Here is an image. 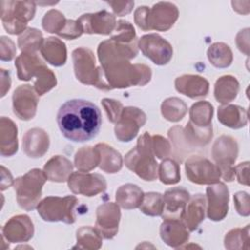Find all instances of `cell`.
<instances>
[{
  "label": "cell",
  "mask_w": 250,
  "mask_h": 250,
  "mask_svg": "<svg viewBox=\"0 0 250 250\" xmlns=\"http://www.w3.org/2000/svg\"><path fill=\"white\" fill-rule=\"evenodd\" d=\"M0 73H1L0 74L1 75V98H3L11 88V76H10V71L4 68L0 69Z\"/></svg>",
  "instance_id": "f907efd6"
},
{
  "label": "cell",
  "mask_w": 250,
  "mask_h": 250,
  "mask_svg": "<svg viewBox=\"0 0 250 250\" xmlns=\"http://www.w3.org/2000/svg\"><path fill=\"white\" fill-rule=\"evenodd\" d=\"M47 180L44 171L37 168L29 170L26 174L15 180L14 188L17 202L21 208L26 211L37 208L42 195V188Z\"/></svg>",
  "instance_id": "5b68a950"
},
{
  "label": "cell",
  "mask_w": 250,
  "mask_h": 250,
  "mask_svg": "<svg viewBox=\"0 0 250 250\" xmlns=\"http://www.w3.org/2000/svg\"><path fill=\"white\" fill-rule=\"evenodd\" d=\"M247 110L239 105L226 104L218 108V120L225 126L239 129L247 124Z\"/></svg>",
  "instance_id": "4316f807"
},
{
  "label": "cell",
  "mask_w": 250,
  "mask_h": 250,
  "mask_svg": "<svg viewBox=\"0 0 250 250\" xmlns=\"http://www.w3.org/2000/svg\"><path fill=\"white\" fill-rule=\"evenodd\" d=\"M249 225L244 229H233L225 236V247L227 249L249 248Z\"/></svg>",
  "instance_id": "ab89813d"
},
{
  "label": "cell",
  "mask_w": 250,
  "mask_h": 250,
  "mask_svg": "<svg viewBox=\"0 0 250 250\" xmlns=\"http://www.w3.org/2000/svg\"><path fill=\"white\" fill-rule=\"evenodd\" d=\"M189 199L188 191L182 188H172L165 191L163 195L164 208L162 218L164 219H182L186 205Z\"/></svg>",
  "instance_id": "ffe728a7"
},
{
  "label": "cell",
  "mask_w": 250,
  "mask_h": 250,
  "mask_svg": "<svg viewBox=\"0 0 250 250\" xmlns=\"http://www.w3.org/2000/svg\"><path fill=\"white\" fill-rule=\"evenodd\" d=\"M188 111V106L183 100L173 97L166 99L161 104L163 117L171 122H178L184 118Z\"/></svg>",
  "instance_id": "8d00e7d4"
},
{
  "label": "cell",
  "mask_w": 250,
  "mask_h": 250,
  "mask_svg": "<svg viewBox=\"0 0 250 250\" xmlns=\"http://www.w3.org/2000/svg\"><path fill=\"white\" fill-rule=\"evenodd\" d=\"M178 8L170 2H158L147 9L146 31H166L170 29L178 20Z\"/></svg>",
  "instance_id": "5bb4252c"
},
{
  "label": "cell",
  "mask_w": 250,
  "mask_h": 250,
  "mask_svg": "<svg viewBox=\"0 0 250 250\" xmlns=\"http://www.w3.org/2000/svg\"><path fill=\"white\" fill-rule=\"evenodd\" d=\"M138 48L145 57L157 65L167 64L173 57L171 44L156 33L142 36L138 40Z\"/></svg>",
  "instance_id": "8fae6325"
},
{
  "label": "cell",
  "mask_w": 250,
  "mask_h": 250,
  "mask_svg": "<svg viewBox=\"0 0 250 250\" xmlns=\"http://www.w3.org/2000/svg\"><path fill=\"white\" fill-rule=\"evenodd\" d=\"M142 213L147 216H161L164 208L163 195L159 192H146L144 194L143 201L139 206Z\"/></svg>",
  "instance_id": "f35d334b"
},
{
  "label": "cell",
  "mask_w": 250,
  "mask_h": 250,
  "mask_svg": "<svg viewBox=\"0 0 250 250\" xmlns=\"http://www.w3.org/2000/svg\"><path fill=\"white\" fill-rule=\"evenodd\" d=\"M68 188L74 194L95 196L106 189V181L104 176L97 173L82 171L72 172L67 180Z\"/></svg>",
  "instance_id": "4fadbf2b"
},
{
  "label": "cell",
  "mask_w": 250,
  "mask_h": 250,
  "mask_svg": "<svg viewBox=\"0 0 250 250\" xmlns=\"http://www.w3.org/2000/svg\"><path fill=\"white\" fill-rule=\"evenodd\" d=\"M100 162L98 149L93 146L81 147L74 156V166L82 172H88L95 169Z\"/></svg>",
  "instance_id": "e575fe53"
},
{
  "label": "cell",
  "mask_w": 250,
  "mask_h": 250,
  "mask_svg": "<svg viewBox=\"0 0 250 250\" xmlns=\"http://www.w3.org/2000/svg\"><path fill=\"white\" fill-rule=\"evenodd\" d=\"M43 36L40 30L27 27L18 38V46L21 49V53H36L42 44H43Z\"/></svg>",
  "instance_id": "d590c367"
},
{
  "label": "cell",
  "mask_w": 250,
  "mask_h": 250,
  "mask_svg": "<svg viewBox=\"0 0 250 250\" xmlns=\"http://www.w3.org/2000/svg\"><path fill=\"white\" fill-rule=\"evenodd\" d=\"M102 104L106 112L108 120L112 123H116L119 120L122 110L124 108L122 104L113 99L105 98L102 100Z\"/></svg>",
  "instance_id": "7bdbcfd3"
},
{
  "label": "cell",
  "mask_w": 250,
  "mask_h": 250,
  "mask_svg": "<svg viewBox=\"0 0 250 250\" xmlns=\"http://www.w3.org/2000/svg\"><path fill=\"white\" fill-rule=\"evenodd\" d=\"M175 88L188 98H202L208 94L209 82L199 75L185 74L176 78Z\"/></svg>",
  "instance_id": "603a6c76"
},
{
  "label": "cell",
  "mask_w": 250,
  "mask_h": 250,
  "mask_svg": "<svg viewBox=\"0 0 250 250\" xmlns=\"http://www.w3.org/2000/svg\"><path fill=\"white\" fill-rule=\"evenodd\" d=\"M82 33H83L82 28L79 25V23L77 22V21L67 20L64 27L58 35L62 38L68 39V40H73V39H76L77 37L81 36Z\"/></svg>",
  "instance_id": "bcb514c9"
},
{
  "label": "cell",
  "mask_w": 250,
  "mask_h": 250,
  "mask_svg": "<svg viewBox=\"0 0 250 250\" xmlns=\"http://www.w3.org/2000/svg\"><path fill=\"white\" fill-rule=\"evenodd\" d=\"M72 169L73 165L66 157L56 155L46 162L43 171L49 181L63 183L72 174Z\"/></svg>",
  "instance_id": "484cf974"
},
{
  "label": "cell",
  "mask_w": 250,
  "mask_h": 250,
  "mask_svg": "<svg viewBox=\"0 0 250 250\" xmlns=\"http://www.w3.org/2000/svg\"><path fill=\"white\" fill-rule=\"evenodd\" d=\"M35 2L1 1V21L10 34H20L26 29V24L35 14Z\"/></svg>",
  "instance_id": "8992f818"
},
{
  "label": "cell",
  "mask_w": 250,
  "mask_h": 250,
  "mask_svg": "<svg viewBox=\"0 0 250 250\" xmlns=\"http://www.w3.org/2000/svg\"><path fill=\"white\" fill-rule=\"evenodd\" d=\"M18 78L28 81L36 76L34 90L38 96H42L57 85L54 72L49 69L36 53H21L15 61Z\"/></svg>",
  "instance_id": "3957f363"
},
{
  "label": "cell",
  "mask_w": 250,
  "mask_h": 250,
  "mask_svg": "<svg viewBox=\"0 0 250 250\" xmlns=\"http://www.w3.org/2000/svg\"><path fill=\"white\" fill-rule=\"evenodd\" d=\"M77 22L83 33L102 35L112 33L117 23L115 17L104 10L94 14H84L77 19Z\"/></svg>",
  "instance_id": "ac0fdd59"
},
{
  "label": "cell",
  "mask_w": 250,
  "mask_h": 250,
  "mask_svg": "<svg viewBox=\"0 0 250 250\" xmlns=\"http://www.w3.org/2000/svg\"><path fill=\"white\" fill-rule=\"evenodd\" d=\"M15 43L7 36L0 37V59L3 62H10L16 55Z\"/></svg>",
  "instance_id": "f6af8a7d"
},
{
  "label": "cell",
  "mask_w": 250,
  "mask_h": 250,
  "mask_svg": "<svg viewBox=\"0 0 250 250\" xmlns=\"http://www.w3.org/2000/svg\"><path fill=\"white\" fill-rule=\"evenodd\" d=\"M66 19L63 14H62L58 10H50L48 11L42 20L43 28L50 33L59 34L66 23Z\"/></svg>",
  "instance_id": "60d3db41"
},
{
  "label": "cell",
  "mask_w": 250,
  "mask_h": 250,
  "mask_svg": "<svg viewBox=\"0 0 250 250\" xmlns=\"http://www.w3.org/2000/svg\"><path fill=\"white\" fill-rule=\"evenodd\" d=\"M120 217V209L116 203L107 202L97 208L96 229L104 238L111 239L116 235Z\"/></svg>",
  "instance_id": "e0dca14e"
},
{
  "label": "cell",
  "mask_w": 250,
  "mask_h": 250,
  "mask_svg": "<svg viewBox=\"0 0 250 250\" xmlns=\"http://www.w3.org/2000/svg\"><path fill=\"white\" fill-rule=\"evenodd\" d=\"M205 206L206 199L203 194L197 193L189 197L182 216L183 223L189 231L195 230L204 220Z\"/></svg>",
  "instance_id": "cb8c5ba5"
},
{
  "label": "cell",
  "mask_w": 250,
  "mask_h": 250,
  "mask_svg": "<svg viewBox=\"0 0 250 250\" xmlns=\"http://www.w3.org/2000/svg\"><path fill=\"white\" fill-rule=\"evenodd\" d=\"M151 145H152L153 153L157 158L163 159L169 155L171 150L170 144L162 136H159V135L151 136Z\"/></svg>",
  "instance_id": "ee69618b"
},
{
  "label": "cell",
  "mask_w": 250,
  "mask_h": 250,
  "mask_svg": "<svg viewBox=\"0 0 250 250\" xmlns=\"http://www.w3.org/2000/svg\"><path fill=\"white\" fill-rule=\"evenodd\" d=\"M18 128L13 120L6 116L0 119V153L9 157L18 150Z\"/></svg>",
  "instance_id": "d4e9b609"
},
{
  "label": "cell",
  "mask_w": 250,
  "mask_h": 250,
  "mask_svg": "<svg viewBox=\"0 0 250 250\" xmlns=\"http://www.w3.org/2000/svg\"><path fill=\"white\" fill-rule=\"evenodd\" d=\"M72 61L77 80L85 85H92L101 90H111L110 86L103 78L102 67L96 66L95 57L90 49L85 47L75 49L72 52Z\"/></svg>",
  "instance_id": "52a82bcc"
},
{
  "label": "cell",
  "mask_w": 250,
  "mask_h": 250,
  "mask_svg": "<svg viewBox=\"0 0 250 250\" xmlns=\"http://www.w3.org/2000/svg\"><path fill=\"white\" fill-rule=\"evenodd\" d=\"M102 235L99 230L92 227H81L76 231V245L73 248L95 250L100 249L102 242Z\"/></svg>",
  "instance_id": "836d02e7"
},
{
  "label": "cell",
  "mask_w": 250,
  "mask_h": 250,
  "mask_svg": "<svg viewBox=\"0 0 250 250\" xmlns=\"http://www.w3.org/2000/svg\"><path fill=\"white\" fill-rule=\"evenodd\" d=\"M48 134L41 128L29 129L22 137V151L31 158L42 157L49 148Z\"/></svg>",
  "instance_id": "7402d4cb"
},
{
  "label": "cell",
  "mask_w": 250,
  "mask_h": 250,
  "mask_svg": "<svg viewBox=\"0 0 250 250\" xmlns=\"http://www.w3.org/2000/svg\"><path fill=\"white\" fill-rule=\"evenodd\" d=\"M235 208L237 213L241 216H248L250 214L249 209V196L244 191H238L233 196Z\"/></svg>",
  "instance_id": "7dc6e473"
},
{
  "label": "cell",
  "mask_w": 250,
  "mask_h": 250,
  "mask_svg": "<svg viewBox=\"0 0 250 250\" xmlns=\"http://www.w3.org/2000/svg\"><path fill=\"white\" fill-rule=\"evenodd\" d=\"M57 122L65 139L74 143H84L98 135L102 125V114L100 108L90 101L72 99L61 105Z\"/></svg>",
  "instance_id": "7a4b0ae2"
},
{
  "label": "cell",
  "mask_w": 250,
  "mask_h": 250,
  "mask_svg": "<svg viewBox=\"0 0 250 250\" xmlns=\"http://www.w3.org/2000/svg\"><path fill=\"white\" fill-rule=\"evenodd\" d=\"M151 145V136L143 134L124 158L126 167L145 181H154L157 177V162Z\"/></svg>",
  "instance_id": "277c9868"
},
{
  "label": "cell",
  "mask_w": 250,
  "mask_h": 250,
  "mask_svg": "<svg viewBox=\"0 0 250 250\" xmlns=\"http://www.w3.org/2000/svg\"><path fill=\"white\" fill-rule=\"evenodd\" d=\"M107 4L111 6L114 14L119 17L129 14L134 7V1H130V2L114 1V2H107Z\"/></svg>",
  "instance_id": "c3c4849f"
},
{
  "label": "cell",
  "mask_w": 250,
  "mask_h": 250,
  "mask_svg": "<svg viewBox=\"0 0 250 250\" xmlns=\"http://www.w3.org/2000/svg\"><path fill=\"white\" fill-rule=\"evenodd\" d=\"M188 179L197 185H214L220 182L221 171L219 167L205 157L193 155L185 162Z\"/></svg>",
  "instance_id": "30bf717a"
},
{
  "label": "cell",
  "mask_w": 250,
  "mask_h": 250,
  "mask_svg": "<svg viewBox=\"0 0 250 250\" xmlns=\"http://www.w3.org/2000/svg\"><path fill=\"white\" fill-rule=\"evenodd\" d=\"M238 90L239 83L235 77L231 75H224L215 83L214 96L217 102L226 104L236 98Z\"/></svg>",
  "instance_id": "4dcf8cb0"
},
{
  "label": "cell",
  "mask_w": 250,
  "mask_h": 250,
  "mask_svg": "<svg viewBox=\"0 0 250 250\" xmlns=\"http://www.w3.org/2000/svg\"><path fill=\"white\" fill-rule=\"evenodd\" d=\"M212 116L213 105L206 101H200L190 107L188 122L197 128H208L212 126Z\"/></svg>",
  "instance_id": "1f68e13d"
},
{
  "label": "cell",
  "mask_w": 250,
  "mask_h": 250,
  "mask_svg": "<svg viewBox=\"0 0 250 250\" xmlns=\"http://www.w3.org/2000/svg\"><path fill=\"white\" fill-rule=\"evenodd\" d=\"M144 191L136 185L125 184L120 186L115 193L116 203L127 210L138 208L144 198Z\"/></svg>",
  "instance_id": "f1b7e54d"
},
{
  "label": "cell",
  "mask_w": 250,
  "mask_h": 250,
  "mask_svg": "<svg viewBox=\"0 0 250 250\" xmlns=\"http://www.w3.org/2000/svg\"><path fill=\"white\" fill-rule=\"evenodd\" d=\"M229 189L224 183L218 182L206 188L207 217L215 222L222 221L229 210Z\"/></svg>",
  "instance_id": "9a60e30c"
},
{
  "label": "cell",
  "mask_w": 250,
  "mask_h": 250,
  "mask_svg": "<svg viewBox=\"0 0 250 250\" xmlns=\"http://www.w3.org/2000/svg\"><path fill=\"white\" fill-rule=\"evenodd\" d=\"M40 52L47 62L54 66H62L66 62L65 44L56 37H48L45 39L40 48Z\"/></svg>",
  "instance_id": "83f0119b"
},
{
  "label": "cell",
  "mask_w": 250,
  "mask_h": 250,
  "mask_svg": "<svg viewBox=\"0 0 250 250\" xmlns=\"http://www.w3.org/2000/svg\"><path fill=\"white\" fill-rule=\"evenodd\" d=\"M98 57L104 76L111 89L144 86L150 81V67L143 63L131 64V54L111 39L99 44Z\"/></svg>",
  "instance_id": "6da1fadb"
},
{
  "label": "cell",
  "mask_w": 250,
  "mask_h": 250,
  "mask_svg": "<svg viewBox=\"0 0 250 250\" xmlns=\"http://www.w3.org/2000/svg\"><path fill=\"white\" fill-rule=\"evenodd\" d=\"M13 177L8 169L1 165V190H5L13 184Z\"/></svg>",
  "instance_id": "816d5d0a"
},
{
  "label": "cell",
  "mask_w": 250,
  "mask_h": 250,
  "mask_svg": "<svg viewBox=\"0 0 250 250\" xmlns=\"http://www.w3.org/2000/svg\"><path fill=\"white\" fill-rule=\"evenodd\" d=\"M110 39L120 43H131L137 40L134 26L127 21H118Z\"/></svg>",
  "instance_id": "b9f144b4"
},
{
  "label": "cell",
  "mask_w": 250,
  "mask_h": 250,
  "mask_svg": "<svg viewBox=\"0 0 250 250\" xmlns=\"http://www.w3.org/2000/svg\"><path fill=\"white\" fill-rule=\"evenodd\" d=\"M160 237L170 247L180 248L189 238V232L179 219H164L160 226Z\"/></svg>",
  "instance_id": "44dd1931"
},
{
  "label": "cell",
  "mask_w": 250,
  "mask_h": 250,
  "mask_svg": "<svg viewBox=\"0 0 250 250\" xmlns=\"http://www.w3.org/2000/svg\"><path fill=\"white\" fill-rule=\"evenodd\" d=\"M248 166L249 162H243L239 163L237 166L234 167V174L237 177L238 183L242 185H249V180H248Z\"/></svg>",
  "instance_id": "681fc988"
},
{
  "label": "cell",
  "mask_w": 250,
  "mask_h": 250,
  "mask_svg": "<svg viewBox=\"0 0 250 250\" xmlns=\"http://www.w3.org/2000/svg\"><path fill=\"white\" fill-rule=\"evenodd\" d=\"M146 113L138 107H124L119 120L115 123L114 133L120 142H130L146 123Z\"/></svg>",
  "instance_id": "7c38bea8"
},
{
  "label": "cell",
  "mask_w": 250,
  "mask_h": 250,
  "mask_svg": "<svg viewBox=\"0 0 250 250\" xmlns=\"http://www.w3.org/2000/svg\"><path fill=\"white\" fill-rule=\"evenodd\" d=\"M96 148L100 154L99 167L108 174H114L121 170L123 160L121 154L106 144H97Z\"/></svg>",
  "instance_id": "f546056e"
},
{
  "label": "cell",
  "mask_w": 250,
  "mask_h": 250,
  "mask_svg": "<svg viewBox=\"0 0 250 250\" xmlns=\"http://www.w3.org/2000/svg\"><path fill=\"white\" fill-rule=\"evenodd\" d=\"M158 178L164 185H175L180 182V165L172 158H164L158 166Z\"/></svg>",
  "instance_id": "74e56055"
},
{
  "label": "cell",
  "mask_w": 250,
  "mask_h": 250,
  "mask_svg": "<svg viewBox=\"0 0 250 250\" xmlns=\"http://www.w3.org/2000/svg\"><path fill=\"white\" fill-rule=\"evenodd\" d=\"M238 154V146L236 141L229 136L219 137L212 147V156L221 171V177L227 181L231 182L234 180V167Z\"/></svg>",
  "instance_id": "9c48e42d"
},
{
  "label": "cell",
  "mask_w": 250,
  "mask_h": 250,
  "mask_svg": "<svg viewBox=\"0 0 250 250\" xmlns=\"http://www.w3.org/2000/svg\"><path fill=\"white\" fill-rule=\"evenodd\" d=\"M13 111L21 120H30L37 109L38 95L28 84L19 86L13 94Z\"/></svg>",
  "instance_id": "2e32d148"
},
{
  "label": "cell",
  "mask_w": 250,
  "mask_h": 250,
  "mask_svg": "<svg viewBox=\"0 0 250 250\" xmlns=\"http://www.w3.org/2000/svg\"><path fill=\"white\" fill-rule=\"evenodd\" d=\"M78 203L74 195L64 197L48 196L37 205L39 216L46 222H63L73 224L75 222L74 208Z\"/></svg>",
  "instance_id": "ba28073f"
},
{
  "label": "cell",
  "mask_w": 250,
  "mask_h": 250,
  "mask_svg": "<svg viewBox=\"0 0 250 250\" xmlns=\"http://www.w3.org/2000/svg\"><path fill=\"white\" fill-rule=\"evenodd\" d=\"M207 57L211 64L218 68L229 67L232 62V52L230 48L223 42L212 44L207 50Z\"/></svg>",
  "instance_id": "d6a6232c"
},
{
  "label": "cell",
  "mask_w": 250,
  "mask_h": 250,
  "mask_svg": "<svg viewBox=\"0 0 250 250\" xmlns=\"http://www.w3.org/2000/svg\"><path fill=\"white\" fill-rule=\"evenodd\" d=\"M34 233L33 223L26 215L12 217L2 228V238L9 242H26Z\"/></svg>",
  "instance_id": "d6986e66"
}]
</instances>
